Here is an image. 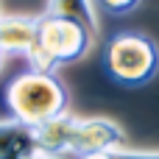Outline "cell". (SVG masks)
<instances>
[{
	"mask_svg": "<svg viewBox=\"0 0 159 159\" xmlns=\"http://www.w3.org/2000/svg\"><path fill=\"white\" fill-rule=\"evenodd\" d=\"M106 70L123 87L148 84L159 70V50L145 34H117L106 48Z\"/></svg>",
	"mask_w": 159,
	"mask_h": 159,
	"instance_id": "obj_4",
	"label": "cell"
},
{
	"mask_svg": "<svg viewBox=\"0 0 159 159\" xmlns=\"http://www.w3.org/2000/svg\"><path fill=\"white\" fill-rule=\"evenodd\" d=\"M115 159H159V151H115Z\"/></svg>",
	"mask_w": 159,
	"mask_h": 159,
	"instance_id": "obj_9",
	"label": "cell"
},
{
	"mask_svg": "<svg viewBox=\"0 0 159 159\" xmlns=\"http://www.w3.org/2000/svg\"><path fill=\"white\" fill-rule=\"evenodd\" d=\"M28 159H75V157H67V154H31Z\"/></svg>",
	"mask_w": 159,
	"mask_h": 159,
	"instance_id": "obj_10",
	"label": "cell"
},
{
	"mask_svg": "<svg viewBox=\"0 0 159 159\" xmlns=\"http://www.w3.org/2000/svg\"><path fill=\"white\" fill-rule=\"evenodd\" d=\"M95 36L98 34H92L78 20H67V17H56L45 11L42 17H36V39L31 50L25 53V59L31 70L50 73L56 64H70L87 56Z\"/></svg>",
	"mask_w": 159,
	"mask_h": 159,
	"instance_id": "obj_3",
	"label": "cell"
},
{
	"mask_svg": "<svg viewBox=\"0 0 159 159\" xmlns=\"http://www.w3.org/2000/svg\"><path fill=\"white\" fill-rule=\"evenodd\" d=\"M36 154H67V157H87V154H106L123 151L126 134L117 123L103 117H73L61 115L59 120L34 131Z\"/></svg>",
	"mask_w": 159,
	"mask_h": 159,
	"instance_id": "obj_1",
	"label": "cell"
},
{
	"mask_svg": "<svg viewBox=\"0 0 159 159\" xmlns=\"http://www.w3.org/2000/svg\"><path fill=\"white\" fill-rule=\"evenodd\" d=\"M109 14H129V11H134L143 0H98Z\"/></svg>",
	"mask_w": 159,
	"mask_h": 159,
	"instance_id": "obj_8",
	"label": "cell"
},
{
	"mask_svg": "<svg viewBox=\"0 0 159 159\" xmlns=\"http://www.w3.org/2000/svg\"><path fill=\"white\" fill-rule=\"evenodd\" d=\"M31 154H36L34 129L17 120L0 123V159H28Z\"/></svg>",
	"mask_w": 159,
	"mask_h": 159,
	"instance_id": "obj_6",
	"label": "cell"
},
{
	"mask_svg": "<svg viewBox=\"0 0 159 159\" xmlns=\"http://www.w3.org/2000/svg\"><path fill=\"white\" fill-rule=\"evenodd\" d=\"M6 103L17 123L36 131V129L59 120L61 115H67V89L61 87V81L53 73L28 67L8 84Z\"/></svg>",
	"mask_w": 159,
	"mask_h": 159,
	"instance_id": "obj_2",
	"label": "cell"
},
{
	"mask_svg": "<svg viewBox=\"0 0 159 159\" xmlns=\"http://www.w3.org/2000/svg\"><path fill=\"white\" fill-rule=\"evenodd\" d=\"M48 14L67 17V20H78V22L87 25L92 34H98V22H95L92 0H48Z\"/></svg>",
	"mask_w": 159,
	"mask_h": 159,
	"instance_id": "obj_7",
	"label": "cell"
},
{
	"mask_svg": "<svg viewBox=\"0 0 159 159\" xmlns=\"http://www.w3.org/2000/svg\"><path fill=\"white\" fill-rule=\"evenodd\" d=\"M75 159H115V151H106V154H87V157H75Z\"/></svg>",
	"mask_w": 159,
	"mask_h": 159,
	"instance_id": "obj_11",
	"label": "cell"
},
{
	"mask_svg": "<svg viewBox=\"0 0 159 159\" xmlns=\"http://www.w3.org/2000/svg\"><path fill=\"white\" fill-rule=\"evenodd\" d=\"M36 39V17H3L0 14V50L28 53Z\"/></svg>",
	"mask_w": 159,
	"mask_h": 159,
	"instance_id": "obj_5",
	"label": "cell"
}]
</instances>
